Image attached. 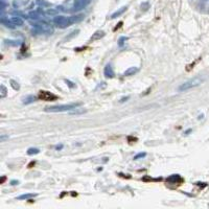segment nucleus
<instances>
[{
    "label": "nucleus",
    "instance_id": "obj_27",
    "mask_svg": "<svg viewBox=\"0 0 209 209\" xmlns=\"http://www.w3.org/2000/svg\"><path fill=\"white\" fill-rule=\"evenodd\" d=\"M62 147H63L62 145H60V147H57V150H59V149H62Z\"/></svg>",
    "mask_w": 209,
    "mask_h": 209
},
{
    "label": "nucleus",
    "instance_id": "obj_25",
    "mask_svg": "<svg viewBox=\"0 0 209 209\" xmlns=\"http://www.w3.org/2000/svg\"><path fill=\"white\" fill-rule=\"evenodd\" d=\"M189 132H191V130H187V131H186V132H185V133H184V134H185V135H187V134H188V133H189Z\"/></svg>",
    "mask_w": 209,
    "mask_h": 209
},
{
    "label": "nucleus",
    "instance_id": "obj_23",
    "mask_svg": "<svg viewBox=\"0 0 209 209\" xmlns=\"http://www.w3.org/2000/svg\"><path fill=\"white\" fill-rule=\"evenodd\" d=\"M123 25V22H119V24H118V26H116V27L114 28V30H118V28L120 27V26Z\"/></svg>",
    "mask_w": 209,
    "mask_h": 209
},
{
    "label": "nucleus",
    "instance_id": "obj_12",
    "mask_svg": "<svg viewBox=\"0 0 209 209\" xmlns=\"http://www.w3.org/2000/svg\"><path fill=\"white\" fill-rule=\"evenodd\" d=\"M40 153V150L37 149V147H30V149L27 150V155L30 156H33V155H37Z\"/></svg>",
    "mask_w": 209,
    "mask_h": 209
},
{
    "label": "nucleus",
    "instance_id": "obj_13",
    "mask_svg": "<svg viewBox=\"0 0 209 209\" xmlns=\"http://www.w3.org/2000/svg\"><path fill=\"white\" fill-rule=\"evenodd\" d=\"M36 100V96H34V95H30V96L25 97L24 99H23V104H30V102H34Z\"/></svg>",
    "mask_w": 209,
    "mask_h": 209
},
{
    "label": "nucleus",
    "instance_id": "obj_6",
    "mask_svg": "<svg viewBox=\"0 0 209 209\" xmlns=\"http://www.w3.org/2000/svg\"><path fill=\"white\" fill-rule=\"evenodd\" d=\"M91 0H75L74 5H73V10H81L87 6Z\"/></svg>",
    "mask_w": 209,
    "mask_h": 209
},
{
    "label": "nucleus",
    "instance_id": "obj_2",
    "mask_svg": "<svg viewBox=\"0 0 209 209\" xmlns=\"http://www.w3.org/2000/svg\"><path fill=\"white\" fill-rule=\"evenodd\" d=\"M81 104H68V105H59V106H51V107H47L45 111L46 112H67V111H71L75 109L78 106Z\"/></svg>",
    "mask_w": 209,
    "mask_h": 209
},
{
    "label": "nucleus",
    "instance_id": "obj_17",
    "mask_svg": "<svg viewBox=\"0 0 209 209\" xmlns=\"http://www.w3.org/2000/svg\"><path fill=\"white\" fill-rule=\"evenodd\" d=\"M145 156H147V153H139V154H137L136 156H134L133 159L138 160V159H141V158H144Z\"/></svg>",
    "mask_w": 209,
    "mask_h": 209
},
{
    "label": "nucleus",
    "instance_id": "obj_26",
    "mask_svg": "<svg viewBox=\"0 0 209 209\" xmlns=\"http://www.w3.org/2000/svg\"><path fill=\"white\" fill-rule=\"evenodd\" d=\"M4 181H5V177H3V178H2V180H1V183H3Z\"/></svg>",
    "mask_w": 209,
    "mask_h": 209
},
{
    "label": "nucleus",
    "instance_id": "obj_11",
    "mask_svg": "<svg viewBox=\"0 0 209 209\" xmlns=\"http://www.w3.org/2000/svg\"><path fill=\"white\" fill-rule=\"evenodd\" d=\"M37 197V194H24V195H21L17 198L18 200H28L30 198Z\"/></svg>",
    "mask_w": 209,
    "mask_h": 209
},
{
    "label": "nucleus",
    "instance_id": "obj_20",
    "mask_svg": "<svg viewBox=\"0 0 209 209\" xmlns=\"http://www.w3.org/2000/svg\"><path fill=\"white\" fill-rule=\"evenodd\" d=\"M127 39H128V38H126V37H121V38L119 39V41H118V42H119V43H118V44H119V46H123V41H126Z\"/></svg>",
    "mask_w": 209,
    "mask_h": 209
},
{
    "label": "nucleus",
    "instance_id": "obj_7",
    "mask_svg": "<svg viewBox=\"0 0 209 209\" xmlns=\"http://www.w3.org/2000/svg\"><path fill=\"white\" fill-rule=\"evenodd\" d=\"M104 73H105L106 78H113V76H114V71H113V69H112V66H111L110 64H108L107 66H106Z\"/></svg>",
    "mask_w": 209,
    "mask_h": 209
},
{
    "label": "nucleus",
    "instance_id": "obj_19",
    "mask_svg": "<svg viewBox=\"0 0 209 209\" xmlns=\"http://www.w3.org/2000/svg\"><path fill=\"white\" fill-rule=\"evenodd\" d=\"M10 85H12V87L15 90H18V89L20 88L19 85H18V83H17V82H15V81H10Z\"/></svg>",
    "mask_w": 209,
    "mask_h": 209
},
{
    "label": "nucleus",
    "instance_id": "obj_1",
    "mask_svg": "<svg viewBox=\"0 0 209 209\" xmlns=\"http://www.w3.org/2000/svg\"><path fill=\"white\" fill-rule=\"evenodd\" d=\"M202 82H203V78H200V76H197V78H191V80H189V81H187V82H185V83L180 85L178 88V91L185 92V91H187V90L195 88V87L200 86V85L202 84Z\"/></svg>",
    "mask_w": 209,
    "mask_h": 209
},
{
    "label": "nucleus",
    "instance_id": "obj_14",
    "mask_svg": "<svg viewBox=\"0 0 209 209\" xmlns=\"http://www.w3.org/2000/svg\"><path fill=\"white\" fill-rule=\"evenodd\" d=\"M127 10V7H121V9L119 10H117V12H115L114 14H113L112 16H111V19H114V18L118 17V16H120L121 14H123V12Z\"/></svg>",
    "mask_w": 209,
    "mask_h": 209
},
{
    "label": "nucleus",
    "instance_id": "obj_10",
    "mask_svg": "<svg viewBox=\"0 0 209 209\" xmlns=\"http://www.w3.org/2000/svg\"><path fill=\"white\" fill-rule=\"evenodd\" d=\"M10 22L13 23V25L14 26H22L23 23H24L20 17H13L12 19H10Z\"/></svg>",
    "mask_w": 209,
    "mask_h": 209
},
{
    "label": "nucleus",
    "instance_id": "obj_18",
    "mask_svg": "<svg viewBox=\"0 0 209 209\" xmlns=\"http://www.w3.org/2000/svg\"><path fill=\"white\" fill-rule=\"evenodd\" d=\"M5 95H6V88L3 86V85H1V98H3V97H5Z\"/></svg>",
    "mask_w": 209,
    "mask_h": 209
},
{
    "label": "nucleus",
    "instance_id": "obj_4",
    "mask_svg": "<svg viewBox=\"0 0 209 209\" xmlns=\"http://www.w3.org/2000/svg\"><path fill=\"white\" fill-rule=\"evenodd\" d=\"M38 97H39V99L45 100V102H54V100L58 99L57 95L50 93L48 91H43V90H41V91L39 92Z\"/></svg>",
    "mask_w": 209,
    "mask_h": 209
},
{
    "label": "nucleus",
    "instance_id": "obj_5",
    "mask_svg": "<svg viewBox=\"0 0 209 209\" xmlns=\"http://www.w3.org/2000/svg\"><path fill=\"white\" fill-rule=\"evenodd\" d=\"M166 182L168 184H176V185H181V183H183L184 180L180 175H171V177H168L166 179Z\"/></svg>",
    "mask_w": 209,
    "mask_h": 209
},
{
    "label": "nucleus",
    "instance_id": "obj_8",
    "mask_svg": "<svg viewBox=\"0 0 209 209\" xmlns=\"http://www.w3.org/2000/svg\"><path fill=\"white\" fill-rule=\"evenodd\" d=\"M105 31L104 30H97L96 33L93 34V36L91 37V39L90 40L91 41H95V40H99L100 38H102V37H105Z\"/></svg>",
    "mask_w": 209,
    "mask_h": 209
},
{
    "label": "nucleus",
    "instance_id": "obj_9",
    "mask_svg": "<svg viewBox=\"0 0 209 209\" xmlns=\"http://www.w3.org/2000/svg\"><path fill=\"white\" fill-rule=\"evenodd\" d=\"M137 71H138V68H137V67H130V68H128V69L125 71V72H123V75H125V76L134 75L135 73L137 72Z\"/></svg>",
    "mask_w": 209,
    "mask_h": 209
},
{
    "label": "nucleus",
    "instance_id": "obj_24",
    "mask_svg": "<svg viewBox=\"0 0 209 209\" xmlns=\"http://www.w3.org/2000/svg\"><path fill=\"white\" fill-rule=\"evenodd\" d=\"M18 183H19L18 181H12V182H10V184H12V185H17Z\"/></svg>",
    "mask_w": 209,
    "mask_h": 209
},
{
    "label": "nucleus",
    "instance_id": "obj_15",
    "mask_svg": "<svg viewBox=\"0 0 209 209\" xmlns=\"http://www.w3.org/2000/svg\"><path fill=\"white\" fill-rule=\"evenodd\" d=\"M84 112H86V111H85V110H83V109H82V110H78V109H76V108H75V109H73V110H71V111H69V113H70V114H73V115H76V114H82V113H84Z\"/></svg>",
    "mask_w": 209,
    "mask_h": 209
},
{
    "label": "nucleus",
    "instance_id": "obj_21",
    "mask_svg": "<svg viewBox=\"0 0 209 209\" xmlns=\"http://www.w3.org/2000/svg\"><path fill=\"white\" fill-rule=\"evenodd\" d=\"M5 139H9V136H4V135H1V137H0V140H1V142H3Z\"/></svg>",
    "mask_w": 209,
    "mask_h": 209
},
{
    "label": "nucleus",
    "instance_id": "obj_3",
    "mask_svg": "<svg viewBox=\"0 0 209 209\" xmlns=\"http://www.w3.org/2000/svg\"><path fill=\"white\" fill-rule=\"evenodd\" d=\"M54 23L55 26L60 28H66L71 24V20L65 16H57L54 20Z\"/></svg>",
    "mask_w": 209,
    "mask_h": 209
},
{
    "label": "nucleus",
    "instance_id": "obj_22",
    "mask_svg": "<svg viewBox=\"0 0 209 209\" xmlns=\"http://www.w3.org/2000/svg\"><path fill=\"white\" fill-rule=\"evenodd\" d=\"M129 98H130L129 96H127V97H123V98H121V99H120V102H126V100H127V99H129Z\"/></svg>",
    "mask_w": 209,
    "mask_h": 209
},
{
    "label": "nucleus",
    "instance_id": "obj_16",
    "mask_svg": "<svg viewBox=\"0 0 209 209\" xmlns=\"http://www.w3.org/2000/svg\"><path fill=\"white\" fill-rule=\"evenodd\" d=\"M83 19V16L80 15V16H73L72 18H70L71 20V23H74V22H78V21H80Z\"/></svg>",
    "mask_w": 209,
    "mask_h": 209
}]
</instances>
